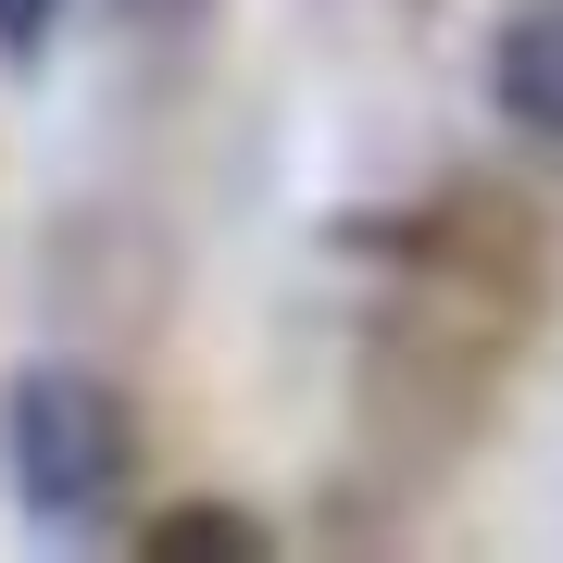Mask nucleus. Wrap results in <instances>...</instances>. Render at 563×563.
<instances>
[{
	"label": "nucleus",
	"mask_w": 563,
	"mask_h": 563,
	"mask_svg": "<svg viewBox=\"0 0 563 563\" xmlns=\"http://www.w3.org/2000/svg\"><path fill=\"white\" fill-rule=\"evenodd\" d=\"M0 476H13V501L63 526V539H88V526L125 514V488H139V413H125V388L101 363H25L13 388H0Z\"/></svg>",
	"instance_id": "1"
},
{
	"label": "nucleus",
	"mask_w": 563,
	"mask_h": 563,
	"mask_svg": "<svg viewBox=\"0 0 563 563\" xmlns=\"http://www.w3.org/2000/svg\"><path fill=\"white\" fill-rule=\"evenodd\" d=\"M488 101H501L514 139L563 151V0H514L501 38H488Z\"/></svg>",
	"instance_id": "2"
},
{
	"label": "nucleus",
	"mask_w": 563,
	"mask_h": 563,
	"mask_svg": "<svg viewBox=\"0 0 563 563\" xmlns=\"http://www.w3.org/2000/svg\"><path fill=\"white\" fill-rule=\"evenodd\" d=\"M139 551H151V563H188V551H276V526L239 514V501H176V514L139 526Z\"/></svg>",
	"instance_id": "3"
},
{
	"label": "nucleus",
	"mask_w": 563,
	"mask_h": 563,
	"mask_svg": "<svg viewBox=\"0 0 563 563\" xmlns=\"http://www.w3.org/2000/svg\"><path fill=\"white\" fill-rule=\"evenodd\" d=\"M51 38H63V0H0V63H13V76H38Z\"/></svg>",
	"instance_id": "4"
},
{
	"label": "nucleus",
	"mask_w": 563,
	"mask_h": 563,
	"mask_svg": "<svg viewBox=\"0 0 563 563\" xmlns=\"http://www.w3.org/2000/svg\"><path fill=\"white\" fill-rule=\"evenodd\" d=\"M101 13H113V25H139V38H163V25L201 13V0H101Z\"/></svg>",
	"instance_id": "5"
}]
</instances>
